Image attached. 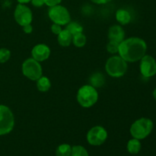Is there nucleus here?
<instances>
[{"label": "nucleus", "mask_w": 156, "mask_h": 156, "mask_svg": "<svg viewBox=\"0 0 156 156\" xmlns=\"http://www.w3.org/2000/svg\"><path fill=\"white\" fill-rule=\"evenodd\" d=\"M31 3L34 7H41V6L44 5L45 3H44V0H31Z\"/></svg>", "instance_id": "nucleus-26"}, {"label": "nucleus", "mask_w": 156, "mask_h": 156, "mask_svg": "<svg viewBox=\"0 0 156 156\" xmlns=\"http://www.w3.org/2000/svg\"><path fill=\"white\" fill-rule=\"evenodd\" d=\"M119 44L118 43H116L114 41H109V43L107 45V50L110 53H117L119 50Z\"/></svg>", "instance_id": "nucleus-23"}, {"label": "nucleus", "mask_w": 156, "mask_h": 156, "mask_svg": "<svg viewBox=\"0 0 156 156\" xmlns=\"http://www.w3.org/2000/svg\"><path fill=\"white\" fill-rule=\"evenodd\" d=\"M51 31L55 34L58 35L61 31H62V28H61V25L57 24H53L51 26Z\"/></svg>", "instance_id": "nucleus-24"}, {"label": "nucleus", "mask_w": 156, "mask_h": 156, "mask_svg": "<svg viewBox=\"0 0 156 156\" xmlns=\"http://www.w3.org/2000/svg\"><path fill=\"white\" fill-rule=\"evenodd\" d=\"M153 126V122L150 119L143 117L136 120L131 125L130 134L137 140H144L152 133Z\"/></svg>", "instance_id": "nucleus-3"}, {"label": "nucleus", "mask_w": 156, "mask_h": 156, "mask_svg": "<svg viewBox=\"0 0 156 156\" xmlns=\"http://www.w3.org/2000/svg\"><path fill=\"white\" fill-rule=\"evenodd\" d=\"M108 132L101 126H95L90 129L87 133V141L91 146H101L106 141Z\"/></svg>", "instance_id": "nucleus-8"}, {"label": "nucleus", "mask_w": 156, "mask_h": 156, "mask_svg": "<svg viewBox=\"0 0 156 156\" xmlns=\"http://www.w3.org/2000/svg\"><path fill=\"white\" fill-rule=\"evenodd\" d=\"M48 16L53 23L61 26L66 25L71 21V17L68 9L60 5L50 7Z\"/></svg>", "instance_id": "nucleus-6"}, {"label": "nucleus", "mask_w": 156, "mask_h": 156, "mask_svg": "<svg viewBox=\"0 0 156 156\" xmlns=\"http://www.w3.org/2000/svg\"><path fill=\"white\" fill-rule=\"evenodd\" d=\"M57 41L59 45L62 47H69L73 41V35L66 29L62 30V31L58 34Z\"/></svg>", "instance_id": "nucleus-13"}, {"label": "nucleus", "mask_w": 156, "mask_h": 156, "mask_svg": "<svg viewBox=\"0 0 156 156\" xmlns=\"http://www.w3.org/2000/svg\"><path fill=\"white\" fill-rule=\"evenodd\" d=\"M73 43L76 47H82L86 44V37L84 34L79 33L73 36Z\"/></svg>", "instance_id": "nucleus-19"}, {"label": "nucleus", "mask_w": 156, "mask_h": 156, "mask_svg": "<svg viewBox=\"0 0 156 156\" xmlns=\"http://www.w3.org/2000/svg\"><path fill=\"white\" fill-rule=\"evenodd\" d=\"M14 18L15 21L19 25L24 26L31 23L33 20V14L29 7L24 4L17 5L14 12Z\"/></svg>", "instance_id": "nucleus-9"}, {"label": "nucleus", "mask_w": 156, "mask_h": 156, "mask_svg": "<svg viewBox=\"0 0 156 156\" xmlns=\"http://www.w3.org/2000/svg\"><path fill=\"white\" fill-rule=\"evenodd\" d=\"M61 2H62V0H44L45 5H47L49 7H52V6L59 5Z\"/></svg>", "instance_id": "nucleus-25"}, {"label": "nucleus", "mask_w": 156, "mask_h": 156, "mask_svg": "<svg viewBox=\"0 0 156 156\" xmlns=\"http://www.w3.org/2000/svg\"><path fill=\"white\" fill-rule=\"evenodd\" d=\"M147 45L144 40L129 37L119 44L118 53L126 62H134L140 60L146 55Z\"/></svg>", "instance_id": "nucleus-1"}, {"label": "nucleus", "mask_w": 156, "mask_h": 156, "mask_svg": "<svg viewBox=\"0 0 156 156\" xmlns=\"http://www.w3.org/2000/svg\"><path fill=\"white\" fill-rule=\"evenodd\" d=\"M66 29L69 30L73 36L75 34H77L82 33V31H83V27L80 24L75 22V21H73V22L70 21L69 24H67Z\"/></svg>", "instance_id": "nucleus-18"}, {"label": "nucleus", "mask_w": 156, "mask_h": 156, "mask_svg": "<svg viewBox=\"0 0 156 156\" xmlns=\"http://www.w3.org/2000/svg\"><path fill=\"white\" fill-rule=\"evenodd\" d=\"M140 72L144 77L149 78L156 74V61L149 55H145L140 59Z\"/></svg>", "instance_id": "nucleus-10"}, {"label": "nucleus", "mask_w": 156, "mask_h": 156, "mask_svg": "<svg viewBox=\"0 0 156 156\" xmlns=\"http://www.w3.org/2000/svg\"><path fill=\"white\" fill-rule=\"evenodd\" d=\"M70 156H89L88 151L82 146H74L72 147V153Z\"/></svg>", "instance_id": "nucleus-21"}, {"label": "nucleus", "mask_w": 156, "mask_h": 156, "mask_svg": "<svg viewBox=\"0 0 156 156\" xmlns=\"http://www.w3.org/2000/svg\"><path fill=\"white\" fill-rule=\"evenodd\" d=\"M76 98L78 103L82 107L85 108H91L97 103L98 93L96 88L92 85H83L78 91Z\"/></svg>", "instance_id": "nucleus-2"}, {"label": "nucleus", "mask_w": 156, "mask_h": 156, "mask_svg": "<svg viewBox=\"0 0 156 156\" xmlns=\"http://www.w3.org/2000/svg\"><path fill=\"white\" fill-rule=\"evenodd\" d=\"M72 153V147L69 144H61L56 150V156H70Z\"/></svg>", "instance_id": "nucleus-17"}, {"label": "nucleus", "mask_w": 156, "mask_h": 156, "mask_svg": "<svg viewBox=\"0 0 156 156\" xmlns=\"http://www.w3.org/2000/svg\"><path fill=\"white\" fill-rule=\"evenodd\" d=\"M91 85L94 87H101L105 83V77L100 73H96L93 75L91 78Z\"/></svg>", "instance_id": "nucleus-20"}, {"label": "nucleus", "mask_w": 156, "mask_h": 156, "mask_svg": "<svg viewBox=\"0 0 156 156\" xmlns=\"http://www.w3.org/2000/svg\"><path fill=\"white\" fill-rule=\"evenodd\" d=\"M126 148H127V150L129 153L132 154V155H136L141 150L142 145L140 140L133 138L129 140Z\"/></svg>", "instance_id": "nucleus-15"}, {"label": "nucleus", "mask_w": 156, "mask_h": 156, "mask_svg": "<svg viewBox=\"0 0 156 156\" xmlns=\"http://www.w3.org/2000/svg\"><path fill=\"white\" fill-rule=\"evenodd\" d=\"M23 30H24V33L30 34L32 31H33V27H32L30 24H27V25L23 26Z\"/></svg>", "instance_id": "nucleus-27"}, {"label": "nucleus", "mask_w": 156, "mask_h": 156, "mask_svg": "<svg viewBox=\"0 0 156 156\" xmlns=\"http://www.w3.org/2000/svg\"><path fill=\"white\" fill-rule=\"evenodd\" d=\"M153 97H154V98H155V100L156 101V88L154 90V91H153Z\"/></svg>", "instance_id": "nucleus-30"}, {"label": "nucleus", "mask_w": 156, "mask_h": 156, "mask_svg": "<svg viewBox=\"0 0 156 156\" xmlns=\"http://www.w3.org/2000/svg\"><path fill=\"white\" fill-rule=\"evenodd\" d=\"M20 4H27V3L31 2V0H17Z\"/></svg>", "instance_id": "nucleus-29"}, {"label": "nucleus", "mask_w": 156, "mask_h": 156, "mask_svg": "<svg viewBox=\"0 0 156 156\" xmlns=\"http://www.w3.org/2000/svg\"><path fill=\"white\" fill-rule=\"evenodd\" d=\"M50 49L47 45L44 44H40L34 46L31 50L32 58L38 62H44L47 60L50 56Z\"/></svg>", "instance_id": "nucleus-11"}, {"label": "nucleus", "mask_w": 156, "mask_h": 156, "mask_svg": "<svg viewBox=\"0 0 156 156\" xmlns=\"http://www.w3.org/2000/svg\"><path fill=\"white\" fill-rule=\"evenodd\" d=\"M116 19L121 24H127L131 21V15L128 11L125 9H118L116 12Z\"/></svg>", "instance_id": "nucleus-14"}, {"label": "nucleus", "mask_w": 156, "mask_h": 156, "mask_svg": "<svg viewBox=\"0 0 156 156\" xmlns=\"http://www.w3.org/2000/svg\"><path fill=\"white\" fill-rule=\"evenodd\" d=\"M37 82V88L41 92H46L49 91V89L51 87V82L50 79L46 76H41L40 79H38Z\"/></svg>", "instance_id": "nucleus-16"}, {"label": "nucleus", "mask_w": 156, "mask_h": 156, "mask_svg": "<svg viewBox=\"0 0 156 156\" xmlns=\"http://www.w3.org/2000/svg\"><path fill=\"white\" fill-rule=\"evenodd\" d=\"M22 73L32 81H37L42 76V67L38 61L33 58L27 59L22 64Z\"/></svg>", "instance_id": "nucleus-7"}, {"label": "nucleus", "mask_w": 156, "mask_h": 156, "mask_svg": "<svg viewBox=\"0 0 156 156\" xmlns=\"http://www.w3.org/2000/svg\"><path fill=\"white\" fill-rule=\"evenodd\" d=\"M11 57V51L6 48H0V63H5Z\"/></svg>", "instance_id": "nucleus-22"}, {"label": "nucleus", "mask_w": 156, "mask_h": 156, "mask_svg": "<svg viewBox=\"0 0 156 156\" xmlns=\"http://www.w3.org/2000/svg\"><path fill=\"white\" fill-rule=\"evenodd\" d=\"M105 70L111 77H122L126 73L127 63L120 56H114L107 60L105 64Z\"/></svg>", "instance_id": "nucleus-4"}, {"label": "nucleus", "mask_w": 156, "mask_h": 156, "mask_svg": "<svg viewBox=\"0 0 156 156\" xmlns=\"http://www.w3.org/2000/svg\"><path fill=\"white\" fill-rule=\"evenodd\" d=\"M125 32L123 27L120 25H113L108 30V38L111 41L121 43L124 40Z\"/></svg>", "instance_id": "nucleus-12"}, {"label": "nucleus", "mask_w": 156, "mask_h": 156, "mask_svg": "<svg viewBox=\"0 0 156 156\" xmlns=\"http://www.w3.org/2000/svg\"><path fill=\"white\" fill-rule=\"evenodd\" d=\"M15 126V117L9 107L0 105V136L9 134Z\"/></svg>", "instance_id": "nucleus-5"}, {"label": "nucleus", "mask_w": 156, "mask_h": 156, "mask_svg": "<svg viewBox=\"0 0 156 156\" xmlns=\"http://www.w3.org/2000/svg\"><path fill=\"white\" fill-rule=\"evenodd\" d=\"M92 2L95 3V4H98V5H102V4H106V3L110 2L112 0H90Z\"/></svg>", "instance_id": "nucleus-28"}]
</instances>
